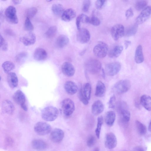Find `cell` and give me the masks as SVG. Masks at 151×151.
I'll use <instances>...</instances> for the list:
<instances>
[{"label":"cell","mask_w":151,"mask_h":151,"mask_svg":"<svg viewBox=\"0 0 151 151\" xmlns=\"http://www.w3.org/2000/svg\"><path fill=\"white\" fill-rule=\"evenodd\" d=\"M132 151H145L144 148L141 146H137L135 147Z\"/></svg>","instance_id":"52"},{"label":"cell","mask_w":151,"mask_h":151,"mask_svg":"<svg viewBox=\"0 0 151 151\" xmlns=\"http://www.w3.org/2000/svg\"><path fill=\"white\" fill-rule=\"evenodd\" d=\"M148 129L149 131L151 132V121L150 122V123L149 124V127H148Z\"/></svg>","instance_id":"57"},{"label":"cell","mask_w":151,"mask_h":151,"mask_svg":"<svg viewBox=\"0 0 151 151\" xmlns=\"http://www.w3.org/2000/svg\"><path fill=\"white\" fill-rule=\"evenodd\" d=\"M93 151H99V149L98 147H97Z\"/></svg>","instance_id":"58"},{"label":"cell","mask_w":151,"mask_h":151,"mask_svg":"<svg viewBox=\"0 0 151 151\" xmlns=\"http://www.w3.org/2000/svg\"><path fill=\"white\" fill-rule=\"evenodd\" d=\"M91 37L89 31L85 28H81L76 34V39L78 42L82 44L87 43Z\"/></svg>","instance_id":"10"},{"label":"cell","mask_w":151,"mask_h":151,"mask_svg":"<svg viewBox=\"0 0 151 151\" xmlns=\"http://www.w3.org/2000/svg\"><path fill=\"white\" fill-rule=\"evenodd\" d=\"M138 26V25L135 23L125 29L124 35L129 37L134 35L137 31Z\"/></svg>","instance_id":"32"},{"label":"cell","mask_w":151,"mask_h":151,"mask_svg":"<svg viewBox=\"0 0 151 151\" xmlns=\"http://www.w3.org/2000/svg\"><path fill=\"white\" fill-rule=\"evenodd\" d=\"M91 3L90 0L83 1L82 6V10L83 12H86L88 11L91 5Z\"/></svg>","instance_id":"44"},{"label":"cell","mask_w":151,"mask_h":151,"mask_svg":"<svg viewBox=\"0 0 151 151\" xmlns=\"http://www.w3.org/2000/svg\"><path fill=\"white\" fill-rule=\"evenodd\" d=\"M108 50L107 44L103 42L100 41L94 47L93 51L96 57L102 58L107 55Z\"/></svg>","instance_id":"4"},{"label":"cell","mask_w":151,"mask_h":151,"mask_svg":"<svg viewBox=\"0 0 151 151\" xmlns=\"http://www.w3.org/2000/svg\"><path fill=\"white\" fill-rule=\"evenodd\" d=\"M147 4V1H138L136 3L135 7L137 10L140 11L145 9L146 7Z\"/></svg>","instance_id":"38"},{"label":"cell","mask_w":151,"mask_h":151,"mask_svg":"<svg viewBox=\"0 0 151 151\" xmlns=\"http://www.w3.org/2000/svg\"><path fill=\"white\" fill-rule=\"evenodd\" d=\"M135 123L138 134L141 136L145 134L147 132V128L145 126L138 120H137Z\"/></svg>","instance_id":"35"},{"label":"cell","mask_w":151,"mask_h":151,"mask_svg":"<svg viewBox=\"0 0 151 151\" xmlns=\"http://www.w3.org/2000/svg\"><path fill=\"white\" fill-rule=\"evenodd\" d=\"M123 47L120 45H116L111 48L109 52V56L111 58H116L121 54Z\"/></svg>","instance_id":"28"},{"label":"cell","mask_w":151,"mask_h":151,"mask_svg":"<svg viewBox=\"0 0 151 151\" xmlns=\"http://www.w3.org/2000/svg\"><path fill=\"white\" fill-rule=\"evenodd\" d=\"M116 114L113 111H109L106 114L105 116V121L108 126H111L113 125L116 119Z\"/></svg>","instance_id":"30"},{"label":"cell","mask_w":151,"mask_h":151,"mask_svg":"<svg viewBox=\"0 0 151 151\" xmlns=\"http://www.w3.org/2000/svg\"><path fill=\"white\" fill-rule=\"evenodd\" d=\"M14 101L20 105L22 108L26 106V97L24 93L20 90H18L15 92L13 95Z\"/></svg>","instance_id":"11"},{"label":"cell","mask_w":151,"mask_h":151,"mask_svg":"<svg viewBox=\"0 0 151 151\" xmlns=\"http://www.w3.org/2000/svg\"><path fill=\"white\" fill-rule=\"evenodd\" d=\"M81 18L79 15L77 17L76 19V24L78 30L79 29L81 28Z\"/></svg>","instance_id":"51"},{"label":"cell","mask_w":151,"mask_h":151,"mask_svg":"<svg viewBox=\"0 0 151 151\" xmlns=\"http://www.w3.org/2000/svg\"><path fill=\"white\" fill-rule=\"evenodd\" d=\"M125 28L124 26L120 24L114 25L111 29V36L115 40H118L124 35Z\"/></svg>","instance_id":"9"},{"label":"cell","mask_w":151,"mask_h":151,"mask_svg":"<svg viewBox=\"0 0 151 151\" xmlns=\"http://www.w3.org/2000/svg\"><path fill=\"white\" fill-rule=\"evenodd\" d=\"M28 54L26 52H22L17 54L15 57L16 61L21 62L25 59L27 56Z\"/></svg>","instance_id":"41"},{"label":"cell","mask_w":151,"mask_h":151,"mask_svg":"<svg viewBox=\"0 0 151 151\" xmlns=\"http://www.w3.org/2000/svg\"><path fill=\"white\" fill-rule=\"evenodd\" d=\"M103 121V118L102 116H100L98 117L97 127L95 130L96 135L98 138H99L100 137V133Z\"/></svg>","instance_id":"37"},{"label":"cell","mask_w":151,"mask_h":151,"mask_svg":"<svg viewBox=\"0 0 151 151\" xmlns=\"http://www.w3.org/2000/svg\"><path fill=\"white\" fill-rule=\"evenodd\" d=\"M134 60L137 63H140L144 60L142 46L139 45L137 47L135 54Z\"/></svg>","instance_id":"29"},{"label":"cell","mask_w":151,"mask_h":151,"mask_svg":"<svg viewBox=\"0 0 151 151\" xmlns=\"http://www.w3.org/2000/svg\"><path fill=\"white\" fill-rule=\"evenodd\" d=\"M79 98L82 103L85 105H87L89 103L88 100L83 95L82 90V87L79 90L78 93Z\"/></svg>","instance_id":"42"},{"label":"cell","mask_w":151,"mask_h":151,"mask_svg":"<svg viewBox=\"0 0 151 151\" xmlns=\"http://www.w3.org/2000/svg\"><path fill=\"white\" fill-rule=\"evenodd\" d=\"M2 67L5 73H9L15 68L14 64L12 61H6L4 62L2 64Z\"/></svg>","instance_id":"33"},{"label":"cell","mask_w":151,"mask_h":151,"mask_svg":"<svg viewBox=\"0 0 151 151\" xmlns=\"http://www.w3.org/2000/svg\"><path fill=\"white\" fill-rule=\"evenodd\" d=\"M96 141L95 137L91 135L89 136L87 141V144L88 147H92L95 144Z\"/></svg>","instance_id":"47"},{"label":"cell","mask_w":151,"mask_h":151,"mask_svg":"<svg viewBox=\"0 0 151 151\" xmlns=\"http://www.w3.org/2000/svg\"><path fill=\"white\" fill-rule=\"evenodd\" d=\"M104 109V105L102 102L99 100H97L95 101L92 105L91 112L93 114L97 115L101 113Z\"/></svg>","instance_id":"20"},{"label":"cell","mask_w":151,"mask_h":151,"mask_svg":"<svg viewBox=\"0 0 151 151\" xmlns=\"http://www.w3.org/2000/svg\"><path fill=\"white\" fill-rule=\"evenodd\" d=\"M13 139L10 137H7L5 139V144L6 146L10 147L12 146L13 144Z\"/></svg>","instance_id":"49"},{"label":"cell","mask_w":151,"mask_h":151,"mask_svg":"<svg viewBox=\"0 0 151 151\" xmlns=\"http://www.w3.org/2000/svg\"><path fill=\"white\" fill-rule=\"evenodd\" d=\"M58 114V110L56 107L49 106L42 110L41 117L45 121L51 122L55 120L57 118Z\"/></svg>","instance_id":"1"},{"label":"cell","mask_w":151,"mask_h":151,"mask_svg":"<svg viewBox=\"0 0 151 151\" xmlns=\"http://www.w3.org/2000/svg\"><path fill=\"white\" fill-rule=\"evenodd\" d=\"M52 10L53 14L57 16H61L64 12L63 5L58 3L54 4L52 6Z\"/></svg>","instance_id":"31"},{"label":"cell","mask_w":151,"mask_h":151,"mask_svg":"<svg viewBox=\"0 0 151 151\" xmlns=\"http://www.w3.org/2000/svg\"><path fill=\"white\" fill-rule=\"evenodd\" d=\"M61 70L63 74L66 76L70 77L74 75L75 72L74 67L69 62L63 63L61 66Z\"/></svg>","instance_id":"16"},{"label":"cell","mask_w":151,"mask_h":151,"mask_svg":"<svg viewBox=\"0 0 151 151\" xmlns=\"http://www.w3.org/2000/svg\"><path fill=\"white\" fill-rule=\"evenodd\" d=\"M37 9L35 7L30 8L27 9L26 12V18L29 19H32L36 14Z\"/></svg>","instance_id":"39"},{"label":"cell","mask_w":151,"mask_h":151,"mask_svg":"<svg viewBox=\"0 0 151 151\" xmlns=\"http://www.w3.org/2000/svg\"><path fill=\"white\" fill-rule=\"evenodd\" d=\"M106 1L98 0L95 2V6L98 9H103L105 6Z\"/></svg>","instance_id":"45"},{"label":"cell","mask_w":151,"mask_h":151,"mask_svg":"<svg viewBox=\"0 0 151 151\" xmlns=\"http://www.w3.org/2000/svg\"><path fill=\"white\" fill-rule=\"evenodd\" d=\"M47 57L46 51L40 47L37 48L35 50L33 54L34 58L37 61H41L45 60Z\"/></svg>","instance_id":"18"},{"label":"cell","mask_w":151,"mask_h":151,"mask_svg":"<svg viewBox=\"0 0 151 151\" xmlns=\"http://www.w3.org/2000/svg\"><path fill=\"white\" fill-rule=\"evenodd\" d=\"M151 14V6H147L142 10L136 19V23L138 25L145 22Z\"/></svg>","instance_id":"13"},{"label":"cell","mask_w":151,"mask_h":151,"mask_svg":"<svg viewBox=\"0 0 151 151\" xmlns=\"http://www.w3.org/2000/svg\"><path fill=\"white\" fill-rule=\"evenodd\" d=\"M57 31V28L56 26H51L48 28L45 32V36L47 38H52L56 35Z\"/></svg>","instance_id":"36"},{"label":"cell","mask_w":151,"mask_h":151,"mask_svg":"<svg viewBox=\"0 0 151 151\" xmlns=\"http://www.w3.org/2000/svg\"><path fill=\"white\" fill-rule=\"evenodd\" d=\"M34 129L35 132L40 135L48 134L51 130L50 125L46 122H39L35 125Z\"/></svg>","instance_id":"6"},{"label":"cell","mask_w":151,"mask_h":151,"mask_svg":"<svg viewBox=\"0 0 151 151\" xmlns=\"http://www.w3.org/2000/svg\"><path fill=\"white\" fill-rule=\"evenodd\" d=\"M1 109L3 112L9 114H12L14 111L13 103L8 100H5L2 102Z\"/></svg>","instance_id":"22"},{"label":"cell","mask_w":151,"mask_h":151,"mask_svg":"<svg viewBox=\"0 0 151 151\" xmlns=\"http://www.w3.org/2000/svg\"><path fill=\"white\" fill-rule=\"evenodd\" d=\"M131 42L130 41L128 40H125L124 42V44L126 49L127 48L129 45H130Z\"/></svg>","instance_id":"54"},{"label":"cell","mask_w":151,"mask_h":151,"mask_svg":"<svg viewBox=\"0 0 151 151\" xmlns=\"http://www.w3.org/2000/svg\"><path fill=\"white\" fill-rule=\"evenodd\" d=\"M131 84L130 81L127 79L120 80L114 85V90L118 94H121L127 91L130 88Z\"/></svg>","instance_id":"5"},{"label":"cell","mask_w":151,"mask_h":151,"mask_svg":"<svg viewBox=\"0 0 151 151\" xmlns=\"http://www.w3.org/2000/svg\"><path fill=\"white\" fill-rule=\"evenodd\" d=\"M5 41L4 40L3 37L1 35H0V45L1 46L4 42Z\"/></svg>","instance_id":"55"},{"label":"cell","mask_w":151,"mask_h":151,"mask_svg":"<svg viewBox=\"0 0 151 151\" xmlns=\"http://www.w3.org/2000/svg\"><path fill=\"white\" fill-rule=\"evenodd\" d=\"M24 28L25 30L29 32H31L34 30L33 25L31 23L30 19L28 18H26L25 20Z\"/></svg>","instance_id":"40"},{"label":"cell","mask_w":151,"mask_h":151,"mask_svg":"<svg viewBox=\"0 0 151 151\" xmlns=\"http://www.w3.org/2000/svg\"><path fill=\"white\" fill-rule=\"evenodd\" d=\"M117 144L116 138L113 133H107L106 136L105 141V146L106 148L111 149L115 148Z\"/></svg>","instance_id":"14"},{"label":"cell","mask_w":151,"mask_h":151,"mask_svg":"<svg viewBox=\"0 0 151 151\" xmlns=\"http://www.w3.org/2000/svg\"><path fill=\"white\" fill-rule=\"evenodd\" d=\"M141 104L146 109L151 111V97L146 95H142L140 98Z\"/></svg>","instance_id":"26"},{"label":"cell","mask_w":151,"mask_h":151,"mask_svg":"<svg viewBox=\"0 0 151 151\" xmlns=\"http://www.w3.org/2000/svg\"><path fill=\"white\" fill-rule=\"evenodd\" d=\"M76 13L73 9H68L64 11L61 16L62 19L65 22H69L76 16Z\"/></svg>","instance_id":"21"},{"label":"cell","mask_w":151,"mask_h":151,"mask_svg":"<svg viewBox=\"0 0 151 151\" xmlns=\"http://www.w3.org/2000/svg\"><path fill=\"white\" fill-rule=\"evenodd\" d=\"M100 20L99 19L93 15L91 17H89V23L95 26H98L100 24Z\"/></svg>","instance_id":"43"},{"label":"cell","mask_w":151,"mask_h":151,"mask_svg":"<svg viewBox=\"0 0 151 151\" xmlns=\"http://www.w3.org/2000/svg\"><path fill=\"white\" fill-rule=\"evenodd\" d=\"M2 50L4 51H6L8 49V45L6 42H5L0 46Z\"/></svg>","instance_id":"53"},{"label":"cell","mask_w":151,"mask_h":151,"mask_svg":"<svg viewBox=\"0 0 151 151\" xmlns=\"http://www.w3.org/2000/svg\"><path fill=\"white\" fill-rule=\"evenodd\" d=\"M64 136L63 130L59 128H55L51 132L50 138L51 141L55 143L60 142L63 140Z\"/></svg>","instance_id":"15"},{"label":"cell","mask_w":151,"mask_h":151,"mask_svg":"<svg viewBox=\"0 0 151 151\" xmlns=\"http://www.w3.org/2000/svg\"><path fill=\"white\" fill-rule=\"evenodd\" d=\"M12 1L14 4H19L21 1L20 0H13Z\"/></svg>","instance_id":"56"},{"label":"cell","mask_w":151,"mask_h":151,"mask_svg":"<svg viewBox=\"0 0 151 151\" xmlns=\"http://www.w3.org/2000/svg\"><path fill=\"white\" fill-rule=\"evenodd\" d=\"M106 88L104 83L101 81L97 82L96 87L95 95L98 97H103L105 93Z\"/></svg>","instance_id":"24"},{"label":"cell","mask_w":151,"mask_h":151,"mask_svg":"<svg viewBox=\"0 0 151 151\" xmlns=\"http://www.w3.org/2000/svg\"><path fill=\"white\" fill-rule=\"evenodd\" d=\"M32 145L33 148L39 150H45L47 146L46 143L45 141L39 139L33 140L32 142Z\"/></svg>","instance_id":"27"},{"label":"cell","mask_w":151,"mask_h":151,"mask_svg":"<svg viewBox=\"0 0 151 151\" xmlns=\"http://www.w3.org/2000/svg\"><path fill=\"white\" fill-rule=\"evenodd\" d=\"M116 101V96L114 95H113L110 98L108 102V104L109 108H113L115 107Z\"/></svg>","instance_id":"46"},{"label":"cell","mask_w":151,"mask_h":151,"mask_svg":"<svg viewBox=\"0 0 151 151\" xmlns=\"http://www.w3.org/2000/svg\"><path fill=\"white\" fill-rule=\"evenodd\" d=\"M64 88L66 92L71 95L75 94L78 90V87L76 84L70 81L65 82L64 85Z\"/></svg>","instance_id":"19"},{"label":"cell","mask_w":151,"mask_h":151,"mask_svg":"<svg viewBox=\"0 0 151 151\" xmlns=\"http://www.w3.org/2000/svg\"><path fill=\"white\" fill-rule=\"evenodd\" d=\"M5 15L7 21L13 24L18 23V19L16 15V10L14 7L10 6L6 9Z\"/></svg>","instance_id":"8"},{"label":"cell","mask_w":151,"mask_h":151,"mask_svg":"<svg viewBox=\"0 0 151 151\" xmlns=\"http://www.w3.org/2000/svg\"><path fill=\"white\" fill-rule=\"evenodd\" d=\"M118 108L123 121L125 122H128L130 119V113L127 104L123 101L121 102L119 104Z\"/></svg>","instance_id":"12"},{"label":"cell","mask_w":151,"mask_h":151,"mask_svg":"<svg viewBox=\"0 0 151 151\" xmlns=\"http://www.w3.org/2000/svg\"><path fill=\"white\" fill-rule=\"evenodd\" d=\"M82 90L85 96L87 99L89 100L91 91V86L90 84L88 83H85L82 88Z\"/></svg>","instance_id":"34"},{"label":"cell","mask_w":151,"mask_h":151,"mask_svg":"<svg viewBox=\"0 0 151 151\" xmlns=\"http://www.w3.org/2000/svg\"><path fill=\"white\" fill-rule=\"evenodd\" d=\"M121 67L120 63L114 62L107 64L105 67V72L109 76H114L120 71Z\"/></svg>","instance_id":"7"},{"label":"cell","mask_w":151,"mask_h":151,"mask_svg":"<svg viewBox=\"0 0 151 151\" xmlns=\"http://www.w3.org/2000/svg\"><path fill=\"white\" fill-rule=\"evenodd\" d=\"M61 108L63 114L66 116H69L72 115L75 110L74 104L70 99L66 98L62 101Z\"/></svg>","instance_id":"3"},{"label":"cell","mask_w":151,"mask_h":151,"mask_svg":"<svg viewBox=\"0 0 151 151\" xmlns=\"http://www.w3.org/2000/svg\"><path fill=\"white\" fill-rule=\"evenodd\" d=\"M7 79L8 83L11 88H14L17 86L18 78L15 73L10 72L8 73Z\"/></svg>","instance_id":"23"},{"label":"cell","mask_w":151,"mask_h":151,"mask_svg":"<svg viewBox=\"0 0 151 151\" xmlns=\"http://www.w3.org/2000/svg\"><path fill=\"white\" fill-rule=\"evenodd\" d=\"M85 67L86 70L90 73L95 74L100 71L101 68V64L98 60L91 58L86 62Z\"/></svg>","instance_id":"2"},{"label":"cell","mask_w":151,"mask_h":151,"mask_svg":"<svg viewBox=\"0 0 151 151\" xmlns=\"http://www.w3.org/2000/svg\"><path fill=\"white\" fill-rule=\"evenodd\" d=\"M69 39L65 35H61L57 38L55 44L56 47L59 48H62L65 47L68 44Z\"/></svg>","instance_id":"25"},{"label":"cell","mask_w":151,"mask_h":151,"mask_svg":"<svg viewBox=\"0 0 151 151\" xmlns=\"http://www.w3.org/2000/svg\"><path fill=\"white\" fill-rule=\"evenodd\" d=\"M125 14L127 19L132 17L133 16L134 13L132 9L130 8L127 9L125 12Z\"/></svg>","instance_id":"50"},{"label":"cell","mask_w":151,"mask_h":151,"mask_svg":"<svg viewBox=\"0 0 151 151\" xmlns=\"http://www.w3.org/2000/svg\"><path fill=\"white\" fill-rule=\"evenodd\" d=\"M79 15L81 22L85 23H89V17L84 14H81Z\"/></svg>","instance_id":"48"},{"label":"cell","mask_w":151,"mask_h":151,"mask_svg":"<svg viewBox=\"0 0 151 151\" xmlns=\"http://www.w3.org/2000/svg\"><path fill=\"white\" fill-rule=\"evenodd\" d=\"M36 37L35 35L31 32H29L20 39V41L25 45L30 46L35 42Z\"/></svg>","instance_id":"17"}]
</instances>
